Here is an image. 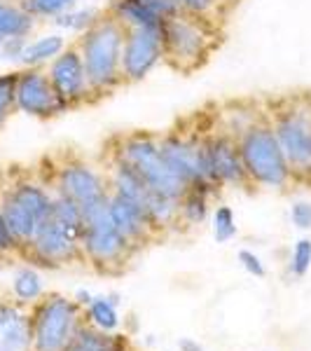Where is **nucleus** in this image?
<instances>
[{
  "mask_svg": "<svg viewBox=\"0 0 311 351\" xmlns=\"http://www.w3.org/2000/svg\"><path fill=\"white\" fill-rule=\"evenodd\" d=\"M127 28L110 12H103L82 36L77 38V49L82 54L87 80L94 99L108 96L124 84L122 77V49Z\"/></svg>",
  "mask_w": 311,
  "mask_h": 351,
  "instance_id": "obj_1",
  "label": "nucleus"
},
{
  "mask_svg": "<svg viewBox=\"0 0 311 351\" xmlns=\"http://www.w3.org/2000/svg\"><path fill=\"white\" fill-rule=\"evenodd\" d=\"M218 43L216 21H208L203 16L183 12L162 21L164 61L183 75L199 71L218 47Z\"/></svg>",
  "mask_w": 311,
  "mask_h": 351,
  "instance_id": "obj_2",
  "label": "nucleus"
},
{
  "mask_svg": "<svg viewBox=\"0 0 311 351\" xmlns=\"http://www.w3.org/2000/svg\"><path fill=\"white\" fill-rule=\"evenodd\" d=\"M267 120L284 150L293 178L311 180V96L281 101L267 110Z\"/></svg>",
  "mask_w": 311,
  "mask_h": 351,
  "instance_id": "obj_3",
  "label": "nucleus"
},
{
  "mask_svg": "<svg viewBox=\"0 0 311 351\" xmlns=\"http://www.w3.org/2000/svg\"><path fill=\"white\" fill-rule=\"evenodd\" d=\"M108 152L115 155L117 160H122L124 164H129L152 190L162 192V195L180 199L183 192L188 190V185L164 162L160 145H157V136L143 132L122 134L117 138H112Z\"/></svg>",
  "mask_w": 311,
  "mask_h": 351,
  "instance_id": "obj_4",
  "label": "nucleus"
},
{
  "mask_svg": "<svg viewBox=\"0 0 311 351\" xmlns=\"http://www.w3.org/2000/svg\"><path fill=\"white\" fill-rule=\"evenodd\" d=\"M84 228L80 237L82 260L101 274H120L136 251L117 232L108 216V202L82 213Z\"/></svg>",
  "mask_w": 311,
  "mask_h": 351,
  "instance_id": "obj_5",
  "label": "nucleus"
},
{
  "mask_svg": "<svg viewBox=\"0 0 311 351\" xmlns=\"http://www.w3.org/2000/svg\"><path fill=\"white\" fill-rule=\"evenodd\" d=\"M84 326V309L73 298L45 293L31 307L33 349L66 351Z\"/></svg>",
  "mask_w": 311,
  "mask_h": 351,
  "instance_id": "obj_6",
  "label": "nucleus"
},
{
  "mask_svg": "<svg viewBox=\"0 0 311 351\" xmlns=\"http://www.w3.org/2000/svg\"><path fill=\"white\" fill-rule=\"evenodd\" d=\"M236 141H239L241 160H244L246 173L253 185L286 190L295 180L284 150H281L279 141L271 132L269 120H262L256 127H251Z\"/></svg>",
  "mask_w": 311,
  "mask_h": 351,
  "instance_id": "obj_7",
  "label": "nucleus"
},
{
  "mask_svg": "<svg viewBox=\"0 0 311 351\" xmlns=\"http://www.w3.org/2000/svg\"><path fill=\"white\" fill-rule=\"evenodd\" d=\"M52 190L75 202L82 208V213L108 202L110 197V185L105 173L96 169L94 164L77 160V157L61 162L54 169Z\"/></svg>",
  "mask_w": 311,
  "mask_h": 351,
  "instance_id": "obj_8",
  "label": "nucleus"
},
{
  "mask_svg": "<svg viewBox=\"0 0 311 351\" xmlns=\"http://www.w3.org/2000/svg\"><path fill=\"white\" fill-rule=\"evenodd\" d=\"M24 256L31 258L36 265H42V267H64V265L84 263L80 234L56 223L52 216H47L38 225L33 241L26 246Z\"/></svg>",
  "mask_w": 311,
  "mask_h": 351,
  "instance_id": "obj_9",
  "label": "nucleus"
},
{
  "mask_svg": "<svg viewBox=\"0 0 311 351\" xmlns=\"http://www.w3.org/2000/svg\"><path fill=\"white\" fill-rule=\"evenodd\" d=\"M14 101L16 110L26 112L31 117H40V120H49V117L71 110L54 89V84L47 75V68L42 66L26 68V71L16 73Z\"/></svg>",
  "mask_w": 311,
  "mask_h": 351,
  "instance_id": "obj_10",
  "label": "nucleus"
},
{
  "mask_svg": "<svg viewBox=\"0 0 311 351\" xmlns=\"http://www.w3.org/2000/svg\"><path fill=\"white\" fill-rule=\"evenodd\" d=\"M164 61L162 26L155 28H127L122 49V77L127 82H138Z\"/></svg>",
  "mask_w": 311,
  "mask_h": 351,
  "instance_id": "obj_11",
  "label": "nucleus"
},
{
  "mask_svg": "<svg viewBox=\"0 0 311 351\" xmlns=\"http://www.w3.org/2000/svg\"><path fill=\"white\" fill-rule=\"evenodd\" d=\"M47 75L59 96L68 104V108H77V106L94 99L92 87H89L87 80V71H84L82 54L75 43L68 45L64 52L49 61Z\"/></svg>",
  "mask_w": 311,
  "mask_h": 351,
  "instance_id": "obj_12",
  "label": "nucleus"
},
{
  "mask_svg": "<svg viewBox=\"0 0 311 351\" xmlns=\"http://www.w3.org/2000/svg\"><path fill=\"white\" fill-rule=\"evenodd\" d=\"M208 169H211L216 188H251V178L241 160L239 141L229 134H206Z\"/></svg>",
  "mask_w": 311,
  "mask_h": 351,
  "instance_id": "obj_13",
  "label": "nucleus"
},
{
  "mask_svg": "<svg viewBox=\"0 0 311 351\" xmlns=\"http://www.w3.org/2000/svg\"><path fill=\"white\" fill-rule=\"evenodd\" d=\"M108 216L112 220V225L117 228V232L129 241V246L136 253L143 246H148L150 241H155L157 237H162L138 204L122 195H115V192H110L108 197Z\"/></svg>",
  "mask_w": 311,
  "mask_h": 351,
  "instance_id": "obj_14",
  "label": "nucleus"
},
{
  "mask_svg": "<svg viewBox=\"0 0 311 351\" xmlns=\"http://www.w3.org/2000/svg\"><path fill=\"white\" fill-rule=\"evenodd\" d=\"M0 351H36L33 349L31 307L10 298H0Z\"/></svg>",
  "mask_w": 311,
  "mask_h": 351,
  "instance_id": "obj_15",
  "label": "nucleus"
},
{
  "mask_svg": "<svg viewBox=\"0 0 311 351\" xmlns=\"http://www.w3.org/2000/svg\"><path fill=\"white\" fill-rule=\"evenodd\" d=\"M0 211L5 216V223L12 230L16 243L21 246V253L26 251V246L33 241V234L38 230V218L24 206L21 202H16L12 197V192L8 188L0 190Z\"/></svg>",
  "mask_w": 311,
  "mask_h": 351,
  "instance_id": "obj_16",
  "label": "nucleus"
},
{
  "mask_svg": "<svg viewBox=\"0 0 311 351\" xmlns=\"http://www.w3.org/2000/svg\"><path fill=\"white\" fill-rule=\"evenodd\" d=\"M8 190L12 192V197L16 202H21L33 216L38 218V225L52 211V188H47L40 180H14L12 185H8Z\"/></svg>",
  "mask_w": 311,
  "mask_h": 351,
  "instance_id": "obj_17",
  "label": "nucleus"
},
{
  "mask_svg": "<svg viewBox=\"0 0 311 351\" xmlns=\"http://www.w3.org/2000/svg\"><path fill=\"white\" fill-rule=\"evenodd\" d=\"M120 295L108 293V295H94L92 302L84 307V321L101 332H117L122 326L120 316Z\"/></svg>",
  "mask_w": 311,
  "mask_h": 351,
  "instance_id": "obj_18",
  "label": "nucleus"
},
{
  "mask_svg": "<svg viewBox=\"0 0 311 351\" xmlns=\"http://www.w3.org/2000/svg\"><path fill=\"white\" fill-rule=\"evenodd\" d=\"M213 192L216 190L208 188V185H190L178 202L180 225H185V228H197V225H201L203 220L208 218V211H211Z\"/></svg>",
  "mask_w": 311,
  "mask_h": 351,
  "instance_id": "obj_19",
  "label": "nucleus"
},
{
  "mask_svg": "<svg viewBox=\"0 0 311 351\" xmlns=\"http://www.w3.org/2000/svg\"><path fill=\"white\" fill-rule=\"evenodd\" d=\"M262 120H267V110H258L256 106L246 108V104L241 101V104H232L218 112V132L239 138L241 134H246Z\"/></svg>",
  "mask_w": 311,
  "mask_h": 351,
  "instance_id": "obj_20",
  "label": "nucleus"
},
{
  "mask_svg": "<svg viewBox=\"0 0 311 351\" xmlns=\"http://www.w3.org/2000/svg\"><path fill=\"white\" fill-rule=\"evenodd\" d=\"M36 28V16H31L19 0H0V45L10 38H28Z\"/></svg>",
  "mask_w": 311,
  "mask_h": 351,
  "instance_id": "obj_21",
  "label": "nucleus"
},
{
  "mask_svg": "<svg viewBox=\"0 0 311 351\" xmlns=\"http://www.w3.org/2000/svg\"><path fill=\"white\" fill-rule=\"evenodd\" d=\"M127 347V337H120L115 332H101L84 321V326L77 330L75 339H73L66 351H124Z\"/></svg>",
  "mask_w": 311,
  "mask_h": 351,
  "instance_id": "obj_22",
  "label": "nucleus"
},
{
  "mask_svg": "<svg viewBox=\"0 0 311 351\" xmlns=\"http://www.w3.org/2000/svg\"><path fill=\"white\" fill-rule=\"evenodd\" d=\"M108 12L124 28H155L162 26V19L155 16L140 0H112Z\"/></svg>",
  "mask_w": 311,
  "mask_h": 351,
  "instance_id": "obj_23",
  "label": "nucleus"
},
{
  "mask_svg": "<svg viewBox=\"0 0 311 351\" xmlns=\"http://www.w3.org/2000/svg\"><path fill=\"white\" fill-rule=\"evenodd\" d=\"M64 49H66L64 36H56V33L54 36H42V38H38V40L26 45L19 61L26 68H36V66H42V64H47V61H52L54 56H59Z\"/></svg>",
  "mask_w": 311,
  "mask_h": 351,
  "instance_id": "obj_24",
  "label": "nucleus"
},
{
  "mask_svg": "<svg viewBox=\"0 0 311 351\" xmlns=\"http://www.w3.org/2000/svg\"><path fill=\"white\" fill-rule=\"evenodd\" d=\"M10 295H12L16 302L26 304V307H33V304L45 295L40 274L33 267H21L12 279V293H10Z\"/></svg>",
  "mask_w": 311,
  "mask_h": 351,
  "instance_id": "obj_25",
  "label": "nucleus"
},
{
  "mask_svg": "<svg viewBox=\"0 0 311 351\" xmlns=\"http://www.w3.org/2000/svg\"><path fill=\"white\" fill-rule=\"evenodd\" d=\"M211 230H213V239H216L218 243H227L236 237L239 225H236V216L227 204H218V206L213 208Z\"/></svg>",
  "mask_w": 311,
  "mask_h": 351,
  "instance_id": "obj_26",
  "label": "nucleus"
},
{
  "mask_svg": "<svg viewBox=\"0 0 311 351\" xmlns=\"http://www.w3.org/2000/svg\"><path fill=\"white\" fill-rule=\"evenodd\" d=\"M77 0H19V5L36 19H47V16L66 14L75 8Z\"/></svg>",
  "mask_w": 311,
  "mask_h": 351,
  "instance_id": "obj_27",
  "label": "nucleus"
},
{
  "mask_svg": "<svg viewBox=\"0 0 311 351\" xmlns=\"http://www.w3.org/2000/svg\"><path fill=\"white\" fill-rule=\"evenodd\" d=\"M16 73H5L0 75V129L8 122V117L16 110Z\"/></svg>",
  "mask_w": 311,
  "mask_h": 351,
  "instance_id": "obj_28",
  "label": "nucleus"
},
{
  "mask_svg": "<svg viewBox=\"0 0 311 351\" xmlns=\"http://www.w3.org/2000/svg\"><path fill=\"white\" fill-rule=\"evenodd\" d=\"M288 269L293 276H304L311 269V239L302 237L290 251V260H288Z\"/></svg>",
  "mask_w": 311,
  "mask_h": 351,
  "instance_id": "obj_29",
  "label": "nucleus"
},
{
  "mask_svg": "<svg viewBox=\"0 0 311 351\" xmlns=\"http://www.w3.org/2000/svg\"><path fill=\"white\" fill-rule=\"evenodd\" d=\"M178 3L185 12L203 16V19H208V21H216L220 16V10H223L225 0H178Z\"/></svg>",
  "mask_w": 311,
  "mask_h": 351,
  "instance_id": "obj_30",
  "label": "nucleus"
},
{
  "mask_svg": "<svg viewBox=\"0 0 311 351\" xmlns=\"http://www.w3.org/2000/svg\"><path fill=\"white\" fill-rule=\"evenodd\" d=\"M99 16H101V12H96V10H82V12L59 14L54 21L59 26H66V28H77V31H87V28L92 26L94 21L99 19Z\"/></svg>",
  "mask_w": 311,
  "mask_h": 351,
  "instance_id": "obj_31",
  "label": "nucleus"
},
{
  "mask_svg": "<svg viewBox=\"0 0 311 351\" xmlns=\"http://www.w3.org/2000/svg\"><path fill=\"white\" fill-rule=\"evenodd\" d=\"M140 3H143L145 8H148L155 16H160L162 21L164 19H171V16L185 12V10L180 8L178 0H140Z\"/></svg>",
  "mask_w": 311,
  "mask_h": 351,
  "instance_id": "obj_32",
  "label": "nucleus"
},
{
  "mask_svg": "<svg viewBox=\"0 0 311 351\" xmlns=\"http://www.w3.org/2000/svg\"><path fill=\"white\" fill-rule=\"evenodd\" d=\"M236 258H239L241 267H244L251 276H256V279H264V276H267V267H264V263L260 260V256H256L253 251H248V248H241Z\"/></svg>",
  "mask_w": 311,
  "mask_h": 351,
  "instance_id": "obj_33",
  "label": "nucleus"
},
{
  "mask_svg": "<svg viewBox=\"0 0 311 351\" xmlns=\"http://www.w3.org/2000/svg\"><path fill=\"white\" fill-rule=\"evenodd\" d=\"M14 253H21V246L16 243L12 230L8 228L3 211H0V258H3V256H14Z\"/></svg>",
  "mask_w": 311,
  "mask_h": 351,
  "instance_id": "obj_34",
  "label": "nucleus"
},
{
  "mask_svg": "<svg viewBox=\"0 0 311 351\" xmlns=\"http://www.w3.org/2000/svg\"><path fill=\"white\" fill-rule=\"evenodd\" d=\"M290 220L299 230H311V202H295L290 208Z\"/></svg>",
  "mask_w": 311,
  "mask_h": 351,
  "instance_id": "obj_35",
  "label": "nucleus"
},
{
  "mask_svg": "<svg viewBox=\"0 0 311 351\" xmlns=\"http://www.w3.org/2000/svg\"><path fill=\"white\" fill-rule=\"evenodd\" d=\"M26 45H28V38H10V40H5L0 45V52H3L5 59L19 61L26 49Z\"/></svg>",
  "mask_w": 311,
  "mask_h": 351,
  "instance_id": "obj_36",
  "label": "nucleus"
},
{
  "mask_svg": "<svg viewBox=\"0 0 311 351\" xmlns=\"http://www.w3.org/2000/svg\"><path fill=\"white\" fill-rule=\"evenodd\" d=\"M178 349H180V351H206L199 342H197V339H190V337L180 339V342H178Z\"/></svg>",
  "mask_w": 311,
  "mask_h": 351,
  "instance_id": "obj_37",
  "label": "nucleus"
},
{
  "mask_svg": "<svg viewBox=\"0 0 311 351\" xmlns=\"http://www.w3.org/2000/svg\"><path fill=\"white\" fill-rule=\"evenodd\" d=\"M92 298H94V295H92V293H89V291H77L75 295H73V300H75V302L80 304L82 309L87 307L89 302H92Z\"/></svg>",
  "mask_w": 311,
  "mask_h": 351,
  "instance_id": "obj_38",
  "label": "nucleus"
},
{
  "mask_svg": "<svg viewBox=\"0 0 311 351\" xmlns=\"http://www.w3.org/2000/svg\"><path fill=\"white\" fill-rule=\"evenodd\" d=\"M309 155H311V138H309Z\"/></svg>",
  "mask_w": 311,
  "mask_h": 351,
  "instance_id": "obj_39",
  "label": "nucleus"
},
{
  "mask_svg": "<svg viewBox=\"0 0 311 351\" xmlns=\"http://www.w3.org/2000/svg\"><path fill=\"white\" fill-rule=\"evenodd\" d=\"M227 3H236V0H227Z\"/></svg>",
  "mask_w": 311,
  "mask_h": 351,
  "instance_id": "obj_40",
  "label": "nucleus"
},
{
  "mask_svg": "<svg viewBox=\"0 0 311 351\" xmlns=\"http://www.w3.org/2000/svg\"><path fill=\"white\" fill-rule=\"evenodd\" d=\"M0 59H3V52H0Z\"/></svg>",
  "mask_w": 311,
  "mask_h": 351,
  "instance_id": "obj_41",
  "label": "nucleus"
}]
</instances>
